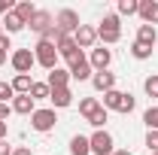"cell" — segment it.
Returning <instances> with one entry per match:
<instances>
[{"mask_svg":"<svg viewBox=\"0 0 158 155\" xmlns=\"http://www.w3.org/2000/svg\"><path fill=\"white\" fill-rule=\"evenodd\" d=\"M98 40L103 46H113L122 40V19H118L116 12H110V15H103V21L98 24Z\"/></svg>","mask_w":158,"mask_h":155,"instance_id":"1","label":"cell"},{"mask_svg":"<svg viewBox=\"0 0 158 155\" xmlns=\"http://www.w3.org/2000/svg\"><path fill=\"white\" fill-rule=\"evenodd\" d=\"M134 107H137V100H134L131 91H118V88H113V91L103 94V110H106V113H110V110H116V113H131Z\"/></svg>","mask_w":158,"mask_h":155,"instance_id":"2","label":"cell"},{"mask_svg":"<svg viewBox=\"0 0 158 155\" xmlns=\"http://www.w3.org/2000/svg\"><path fill=\"white\" fill-rule=\"evenodd\" d=\"M34 58H37L40 67L55 70V67H58V49H55V43H52V40H40L37 46H34Z\"/></svg>","mask_w":158,"mask_h":155,"instance_id":"3","label":"cell"},{"mask_svg":"<svg viewBox=\"0 0 158 155\" xmlns=\"http://www.w3.org/2000/svg\"><path fill=\"white\" fill-rule=\"evenodd\" d=\"M79 24H82V21H79L76 9H61L58 15H55V34H61V37H73Z\"/></svg>","mask_w":158,"mask_h":155,"instance_id":"4","label":"cell"},{"mask_svg":"<svg viewBox=\"0 0 158 155\" xmlns=\"http://www.w3.org/2000/svg\"><path fill=\"white\" fill-rule=\"evenodd\" d=\"M67 70H70V79H79V82H85V79H91L94 76V70H91V64H88V58L82 55V49H79L76 55H70L67 58Z\"/></svg>","mask_w":158,"mask_h":155,"instance_id":"5","label":"cell"},{"mask_svg":"<svg viewBox=\"0 0 158 155\" xmlns=\"http://www.w3.org/2000/svg\"><path fill=\"white\" fill-rule=\"evenodd\" d=\"M27 27H31L34 34H40V40H46L52 31H55V15H52V12H46V9H37V12H34V19L27 21Z\"/></svg>","mask_w":158,"mask_h":155,"instance_id":"6","label":"cell"},{"mask_svg":"<svg viewBox=\"0 0 158 155\" xmlns=\"http://www.w3.org/2000/svg\"><path fill=\"white\" fill-rule=\"evenodd\" d=\"M55 125H58V116H55V110H52V107H43V110H37V113L31 116V128L40 131V134L52 131Z\"/></svg>","mask_w":158,"mask_h":155,"instance_id":"7","label":"cell"},{"mask_svg":"<svg viewBox=\"0 0 158 155\" xmlns=\"http://www.w3.org/2000/svg\"><path fill=\"white\" fill-rule=\"evenodd\" d=\"M88 143H91V152L94 155H113L116 152V143H113V134L110 131H94V134L88 137Z\"/></svg>","mask_w":158,"mask_h":155,"instance_id":"8","label":"cell"},{"mask_svg":"<svg viewBox=\"0 0 158 155\" xmlns=\"http://www.w3.org/2000/svg\"><path fill=\"white\" fill-rule=\"evenodd\" d=\"M9 64H12L15 73H31V67L37 64V58H34L31 49H15V52L9 55Z\"/></svg>","mask_w":158,"mask_h":155,"instance_id":"9","label":"cell"},{"mask_svg":"<svg viewBox=\"0 0 158 155\" xmlns=\"http://www.w3.org/2000/svg\"><path fill=\"white\" fill-rule=\"evenodd\" d=\"M73 40H76L79 49H91V46L98 43V27H91V24H79L76 34H73Z\"/></svg>","mask_w":158,"mask_h":155,"instance_id":"10","label":"cell"},{"mask_svg":"<svg viewBox=\"0 0 158 155\" xmlns=\"http://www.w3.org/2000/svg\"><path fill=\"white\" fill-rule=\"evenodd\" d=\"M88 64H91V70L98 73V70H110V64H113V52L110 49H91V58H88Z\"/></svg>","mask_w":158,"mask_h":155,"instance_id":"11","label":"cell"},{"mask_svg":"<svg viewBox=\"0 0 158 155\" xmlns=\"http://www.w3.org/2000/svg\"><path fill=\"white\" fill-rule=\"evenodd\" d=\"M91 85H94V91H113L116 88V73H110V70H98L94 76H91Z\"/></svg>","mask_w":158,"mask_h":155,"instance_id":"12","label":"cell"},{"mask_svg":"<svg viewBox=\"0 0 158 155\" xmlns=\"http://www.w3.org/2000/svg\"><path fill=\"white\" fill-rule=\"evenodd\" d=\"M12 113H19V116H34V113H37V100H34L31 94H15Z\"/></svg>","mask_w":158,"mask_h":155,"instance_id":"13","label":"cell"},{"mask_svg":"<svg viewBox=\"0 0 158 155\" xmlns=\"http://www.w3.org/2000/svg\"><path fill=\"white\" fill-rule=\"evenodd\" d=\"M140 19H143V24H152L155 27L158 24V0H140Z\"/></svg>","mask_w":158,"mask_h":155,"instance_id":"14","label":"cell"},{"mask_svg":"<svg viewBox=\"0 0 158 155\" xmlns=\"http://www.w3.org/2000/svg\"><path fill=\"white\" fill-rule=\"evenodd\" d=\"M49 103H52V110H64V107L73 103V91H70V88H52Z\"/></svg>","mask_w":158,"mask_h":155,"instance_id":"15","label":"cell"},{"mask_svg":"<svg viewBox=\"0 0 158 155\" xmlns=\"http://www.w3.org/2000/svg\"><path fill=\"white\" fill-rule=\"evenodd\" d=\"M49 88H67V82H70V70H64V67H55V70H49Z\"/></svg>","mask_w":158,"mask_h":155,"instance_id":"16","label":"cell"},{"mask_svg":"<svg viewBox=\"0 0 158 155\" xmlns=\"http://www.w3.org/2000/svg\"><path fill=\"white\" fill-rule=\"evenodd\" d=\"M31 85H34L31 73H15L12 76V91L15 94H31Z\"/></svg>","mask_w":158,"mask_h":155,"instance_id":"17","label":"cell"},{"mask_svg":"<svg viewBox=\"0 0 158 155\" xmlns=\"http://www.w3.org/2000/svg\"><path fill=\"white\" fill-rule=\"evenodd\" d=\"M70 155H91V143H88V137L76 134L70 140Z\"/></svg>","mask_w":158,"mask_h":155,"instance_id":"18","label":"cell"},{"mask_svg":"<svg viewBox=\"0 0 158 155\" xmlns=\"http://www.w3.org/2000/svg\"><path fill=\"white\" fill-rule=\"evenodd\" d=\"M155 40H158V31L152 27V24H140V27H137V43L155 46Z\"/></svg>","mask_w":158,"mask_h":155,"instance_id":"19","label":"cell"},{"mask_svg":"<svg viewBox=\"0 0 158 155\" xmlns=\"http://www.w3.org/2000/svg\"><path fill=\"white\" fill-rule=\"evenodd\" d=\"M100 107H103V103H100L98 97H82V100H79V113H82L85 119H91V116L100 110Z\"/></svg>","mask_w":158,"mask_h":155,"instance_id":"20","label":"cell"},{"mask_svg":"<svg viewBox=\"0 0 158 155\" xmlns=\"http://www.w3.org/2000/svg\"><path fill=\"white\" fill-rule=\"evenodd\" d=\"M12 12H15V15H19L21 21H24V24H27V21L34 19V12H37V6H34L31 0H21V3H15V9H12Z\"/></svg>","mask_w":158,"mask_h":155,"instance_id":"21","label":"cell"},{"mask_svg":"<svg viewBox=\"0 0 158 155\" xmlns=\"http://www.w3.org/2000/svg\"><path fill=\"white\" fill-rule=\"evenodd\" d=\"M24 27H27V24H24L15 12H6V19H3V31H6V34H19V31H24Z\"/></svg>","mask_w":158,"mask_h":155,"instance_id":"22","label":"cell"},{"mask_svg":"<svg viewBox=\"0 0 158 155\" xmlns=\"http://www.w3.org/2000/svg\"><path fill=\"white\" fill-rule=\"evenodd\" d=\"M31 97H34V100H49V97H52L49 82H34V85H31Z\"/></svg>","mask_w":158,"mask_h":155,"instance_id":"23","label":"cell"},{"mask_svg":"<svg viewBox=\"0 0 158 155\" xmlns=\"http://www.w3.org/2000/svg\"><path fill=\"white\" fill-rule=\"evenodd\" d=\"M131 55L137 61H146V58H152V46H146V43H137L134 40V46H131Z\"/></svg>","mask_w":158,"mask_h":155,"instance_id":"24","label":"cell"},{"mask_svg":"<svg viewBox=\"0 0 158 155\" xmlns=\"http://www.w3.org/2000/svg\"><path fill=\"white\" fill-rule=\"evenodd\" d=\"M140 0H118V15H137Z\"/></svg>","mask_w":158,"mask_h":155,"instance_id":"25","label":"cell"},{"mask_svg":"<svg viewBox=\"0 0 158 155\" xmlns=\"http://www.w3.org/2000/svg\"><path fill=\"white\" fill-rule=\"evenodd\" d=\"M106 122H110V113H106L103 107H100L98 113H94V116L88 119V125H91V128H98V131H103V125H106Z\"/></svg>","mask_w":158,"mask_h":155,"instance_id":"26","label":"cell"},{"mask_svg":"<svg viewBox=\"0 0 158 155\" xmlns=\"http://www.w3.org/2000/svg\"><path fill=\"white\" fill-rule=\"evenodd\" d=\"M143 122H146L149 131H158V103H155V107H149V110L143 113Z\"/></svg>","mask_w":158,"mask_h":155,"instance_id":"27","label":"cell"},{"mask_svg":"<svg viewBox=\"0 0 158 155\" xmlns=\"http://www.w3.org/2000/svg\"><path fill=\"white\" fill-rule=\"evenodd\" d=\"M143 88H146V94H149V97H158V73H152V76L143 79Z\"/></svg>","mask_w":158,"mask_h":155,"instance_id":"28","label":"cell"},{"mask_svg":"<svg viewBox=\"0 0 158 155\" xmlns=\"http://www.w3.org/2000/svg\"><path fill=\"white\" fill-rule=\"evenodd\" d=\"M9 100H15L12 82H0V103H9Z\"/></svg>","mask_w":158,"mask_h":155,"instance_id":"29","label":"cell"},{"mask_svg":"<svg viewBox=\"0 0 158 155\" xmlns=\"http://www.w3.org/2000/svg\"><path fill=\"white\" fill-rule=\"evenodd\" d=\"M146 149H149L152 155L158 152V131H149V134H146Z\"/></svg>","mask_w":158,"mask_h":155,"instance_id":"30","label":"cell"},{"mask_svg":"<svg viewBox=\"0 0 158 155\" xmlns=\"http://www.w3.org/2000/svg\"><path fill=\"white\" fill-rule=\"evenodd\" d=\"M12 9H15L12 0H0V15H6V12H12Z\"/></svg>","mask_w":158,"mask_h":155,"instance_id":"31","label":"cell"},{"mask_svg":"<svg viewBox=\"0 0 158 155\" xmlns=\"http://www.w3.org/2000/svg\"><path fill=\"white\" fill-rule=\"evenodd\" d=\"M0 49H3V52H9V49H12V43H9V34H0Z\"/></svg>","mask_w":158,"mask_h":155,"instance_id":"32","label":"cell"},{"mask_svg":"<svg viewBox=\"0 0 158 155\" xmlns=\"http://www.w3.org/2000/svg\"><path fill=\"white\" fill-rule=\"evenodd\" d=\"M9 113H12V107H9V103H0V122H6Z\"/></svg>","mask_w":158,"mask_h":155,"instance_id":"33","label":"cell"},{"mask_svg":"<svg viewBox=\"0 0 158 155\" xmlns=\"http://www.w3.org/2000/svg\"><path fill=\"white\" fill-rule=\"evenodd\" d=\"M0 155H12V146H9L6 140H0Z\"/></svg>","mask_w":158,"mask_h":155,"instance_id":"34","label":"cell"},{"mask_svg":"<svg viewBox=\"0 0 158 155\" xmlns=\"http://www.w3.org/2000/svg\"><path fill=\"white\" fill-rule=\"evenodd\" d=\"M6 134H9V125H6V122H0V140H6Z\"/></svg>","mask_w":158,"mask_h":155,"instance_id":"35","label":"cell"},{"mask_svg":"<svg viewBox=\"0 0 158 155\" xmlns=\"http://www.w3.org/2000/svg\"><path fill=\"white\" fill-rule=\"evenodd\" d=\"M12 155H31V149L27 146H19V149H12Z\"/></svg>","mask_w":158,"mask_h":155,"instance_id":"36","label":"cell"},{"mask_svg":"<svg viewBox=\"0 0 158 155\" xmlns=\"http://www.w3.org/2000/svg\"><path fill=\"white\" fill-rule=\"evenodd\" d=\"M113 155H134V152H131V149H116Z\"/></svg>","mask_w":158,"mask_h":155,"instance_id":"37","label":"cell"},{"mask_svg":"<svg viewBox=\"0 0 158 155\" xmlns=\"http://www.w3.org/2000/svg\"><path fill=\"white\" fill-rule=\"evenodd\" d=\"M0 64H6V52L3 49H0Z\"/></svg>","mask_w":158,"mask_h":155,"instance_id":"38","label":"cell"},{"mask_svg":"<svg viewBox=\"0 0 158 155\" xmlns=\"http://www.w3.org/2000/svg\"><path fill=\"white\" fill-rule=\"evenodd\" d=\"M0 34H3V21H0Z\"/></svg>","mask_w":158,"mask_h":155,"instance_id":"39","label":"cell"},{"mask_svg":"<svg viewBox=\"0 0 158 155\" xmlns=\"http://www.w3.org/2000/svg\"><path fill=\"white\" fill-rule=\"evenodd\" d=\"M155 155H158V152H155Z\"/></svg>","mask_w":158,"mask_h":155,"instance_id":"40","label":"cell"}]
</instances>
